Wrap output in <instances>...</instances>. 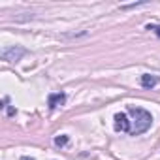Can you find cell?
I'll return each instance as SVG.
<instances>
[{
    "label": "cell",
    "instance_id": "7a4b0ae2",
    "mask_svg": "<svg viewBox=\"0 0 160 160\" xmlns=\"http://www.w3.org/2000/svg\"><path fill=\"white\" fill-rule=\"evenodd\" d=\"M25 53H27V51H25L23 47L13 45V47H6V49L2 51V58L8 60V62H17V60H21V57H23Z\"/></svg>",
    "mask_w": 160,
    "mask_h": 160
},
{
    "label": "cell",
    "instance_id": "ba28073f",
    "mask_svg": "<svg viewBox=\"0 0 160 160\" xmlns=\"http://www.w3.org/2000/svg\"><path fill=\"white\" fill-rule=\"evenodd\" d=\"M21 160H34V158H30V156H23Z\"/></svg>",
    "mask_w": 160,
    "mask_h": 160
},
{
    "label": "cell",
    "instance_id": "277c9868",
    "mask_svg": "<svg viewBox=\"0 0 160 160\" xmlns=\"http://www.w3.org/2000/svg\"><path fill=\"white\" fill-rule=\"evenodd\" d=\"M160 83V77L158 75H151V73H145L141 75V87L143 89H152Z\"/></svg>",
    "mask_w": 160,
    "mask_h": 160
},
{
    "label": "cell",
    "instance_id": "52a82bcc",
    "mask_svg": "<svg viewBox=\"0 0 160 160\" xmlns=\"http://www.w3.org/2000/svg\"><path fill=\"white\" fill-rule=\"evenodd\" d=\"M149 30H152V32L160 38V25H156V27H149Z\"/></svg>",
    "mask_w": 160,
    "mask_h": 160
},
{
    "label": "cell",
    "instance_id": "3957f363",
    "mask_svg": "<svg viewBox=\"0 0 160 160\" xmlns=\"http://www.w3.org/2000/svg\"><path fill=\"white\" fill-rule=\"evenodd\" d=\"M115 128L121 130V132H130L132 130L130 128V121H128V117L124 113H117L115 115Z\"/></svg>",
    "mask_w": 160,
    "mask_h": 160
},
{
    "label": "cell",
    "instance_id": "6da1fadb",
    "mask_svg": "<svg viewBox=\"0 0 160 160\" xmlns=\"http://www.w3.org/2000/svg\"><path fill=\"white\" fill-rule=\"evenodd\" d=\"M128 113L132 115V122H134V126H132V130H130V134L132 136H139V134H143V132H147L149 128H151V122H152V117H151V113L147 111V109H141V108H134V106H130L128 108Z\"/></svg>",
    "mask_w": 160,
    "mask_h": 160
},
{
    "label": "cell",
    "instance_id": "5b68a950",
    "mask_svg": "<svg viewBox=\"0 0 160 160\" xmlns=\"http://www.w3.org/2000/svg\"><path fill=\"white\" fill-rule=\"evenodd\" d=\"M66 102V94H62V92H57V94H51L49 96V108L51 109H57V108H60L62 104Z\"/></svg>",
    "mask_w": 160,
    "mask_h": 160
},
{
    "label": "cell",
    "instance_id": "8992f818",
    "mask_svg": "<svg viewBox=\"0 0 160 160\" xmlns=\"http://www.w3.org/2000/svg\"><path fill=\"white\" fill-rule=\"evenodd\" d=\"M55 143H57V145H66V143H68V136H58V138H55Z\"/></svg>",
    "mask_w": 160,
    "mask_h": 160
}]
</instances>
